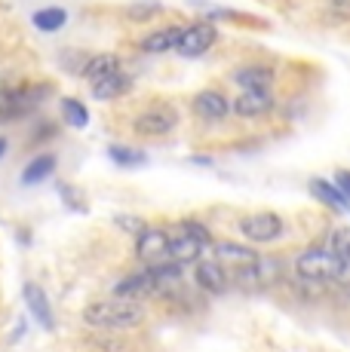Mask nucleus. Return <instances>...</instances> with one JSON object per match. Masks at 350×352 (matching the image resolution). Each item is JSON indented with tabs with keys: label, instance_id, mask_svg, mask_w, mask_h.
<instances>
[{
	"label": "nucleus",
	"instance_id": "14",
	"mask_svg": "<svg viewBox=\"0 0 350 352\" xmlns=\"http://www.w3.org/2000/svg\"><path fill=\"white\" fill-rule=\"evenodd\" d=\"M22 297H25V307H28V313L37 319V324H43L46 331L56 328V319H52V303H50L46 291L40 288L37 282H25V285H22Z\"/></svg>",
	"mask_w": 350,
	"mask_h": 352
},
{
	"label": "nucleus",
	"instance_id": "12",
	"mask_svg": "<svg viewBox=\"0 0 350 352\" xmlns=\"http://www.w3.org/2000/svg\"><path fill=\"white\" fill-rule=\"evenodd\" d=\"M132 86H136L132 74L126 71V67H120V71H114V74H107V77L96 80V83H90V92L96 101H120V98L130 96Z\"/></svg>",
	"mask_w": 350,
	"mask_h": 352
},
{
	"label": "nucleus",
	"instance_id": "15",
	"mask_svg": "<svg viewBox=\"0 0 350 352\" xmlns=\"http://www.w3.org/2000/svg\"><path fill=\"white\" fill-rule=\"evenodd\" d=\"M277 276H280V261H274V257H258L252 267L237 270V276H234V279H237L240 285L258 288V285H271Z\"/></svg>",
	"mask_w": 350,
	"mask_h": 352
},
{
	"label": "nucleus",
	"instance_id": "23",
	"mask_svg": "<svg viewBox=\"0 0 350 352\" xmlns=\"http://www.w3.org/2000/svg\"><path fill=\"white\" fill-rule=\"evenodd\" d=\"M59 113H62V123L71 126V129H86L90 126V111H86V104L80 98L74 96H65L59 101Z\"/></svg>",
	"mask_w": 350,
	"mask_h": 352
},
{
	"label": "nucleus",
	"instance_id": "32",
	"mask_svg": "<svg viewBox=\"0 0 350 352\" xmlns=\"http://www.w3.org/2000/svg\"><path fill=\"white\" fill-rule=\"evenodd\" d=\"M6 153H10V138H6V135H0V160H3Z\"/></svg>",
	"mask_w": 350,
	"mask_h": 352
},
{
	"label": "nucleus",
	"instance_id": "2",
	"mask_svg": "<svg viewBox=\"0 0 350 352\" xmlns=\"http://www.w3.org/2000/svg\"><path fill=\"white\" fill-rule=\"evenodd\" d=\"M83 322L102 331L138 328L145 322V307L141 300H130V297H107V300H96L83 309Z\"/></svg>",
	"mask_w": 350,
	"mask_h": 352
},
{
	"label": "nucleus",
	"instance_id": "19",
	"mask_svg": "<svg viewBox=\"0 0 350 352\" xmlns=\"http://www.w3.org/2000/svg\"><path fill=\"white\" fill-rule=\"evenodd\" d=\"M203 242L200 239H194L191 233H185V230H178L175 236H169V261L175 263H197L200 257H203Z\"/></svg>",
	"mask_w": 350,
	"mask_h": 352
},
{
	"label": "nucleus",
	"instance_id": "5",
	"mask_svg": "<svg viewBox=\"0 0 350 352\" xmlns=\"http://www.w3.org/2000/svg\"><path fill=\"white\" fill-rule=\"evenodd\" d=\"M215 43H218V28H215V22H209V19H197V22L185 25L175 52H178L181 58H203Z\"/></svg>",
	"mask_w": 350,
	"mask_h": 352
},
{
	"label": "nucleus",
	"instance_id": "10",
	"mask_svg": "<svg viewBox=\"0 0 350 352\" xmlns=\"http://www.w3.org/2000/svg\"><path fill=\"white\" fill-rule=\"evenodd\" d=\"M136 257L141 263H160L169 257V233L163 227H141L136 233Z\"/></svg>",
	"mask_w": 350,
	"mask_h": 352
},
{
	"label": "nucleus",
	"instance_id": "24",
	"mask_svg": "<svg viewBox=\"0 0 350 352\" xmlns=\"http://www.w3.org/2000/svg\"><path fill=\"white\" fill-rule=\"evenodd\" d=\"M107 160H111L114 166L136 168V166H145L147 162V153L138 151V147H130V144H111L107 147Z\"/></svg>",
	"mask_w": 350,
	"mask_h": 352
},
{
	"label": "nucleus",
	"instance_id": "6",
	"mask_svg": "<svg viewBox=\"0 0 350 352\" xmlns=\"http://www.w3.org/2000/svg\"><path fill=\"white\" fill-rule=\"evenodd\" d=\"M191 113L200 120V123L218 126V123H225V120H231V98H227L221 89L206 86V89H200L191 96Z\"/></svg>",
	"mask_w": 350,
	"mask_h": 352
},
{
	"label": "nucleus",
	"instance_id": "31",
	"mask_svg": "<svg viewBox=\"0 0 350 352\" xmlns=\"http://www.w3.org/2000/svg\"><path fill=\"white\" fill-rule=\"evenodd\" d=\"M117 224L123 227V230H130V233H138V230L145 227V224H141L138 218H117Z\"/></svg>",
	"mask_w": 350,
	"mask_h": 352
},
{
	"label": "nucleus",
	"instance_id": "8",
	"mask_svg": "<svg viewBox=\"0 0 350 352\" xmlns=\"http://www.w3.org/2000/svg\"><path fill=\"white\" fill-rule=\"evenodd\" d=\"M181 31H185L181 22H166V25H157V28H147L145 34H138L132 43H136V50L145 52V56H163V52H175V46H178V40H181Z\"/></svg>",
	"mask_w": 350,
	"mask_h": 352
},
{
	"label": "nucleus",
	"instance_id": "28",
	"mask_svg": "<svg viewBox=\"0 0 350 352\" xmlns=\"http://www.w3.org/2000/svg\"><path fill=\"white\" fill-rule=\"evenodd\" d=\"M326 12L335 22H350V0H326Z\"/></svg>",
	"mask_w": 350,
	"mask_h": 352
},
{
	"label": "nucleus",
	"instance_id": "21",
	"mask_svg": "<svg viewBox=\"0 0 350 352\" xmlns=\"http://www.w3.org/2000/svg\"><path fill=\"white\" fill-rule=\"evenodd\" d=\"M68 22H71V12L65 10V6H59V3L40 6V10L31 12V25H34L37 31H43V34H56V31H62Z\"/></svg>",
	"mask_w": 350,
	"mask_h": 352
},
{
	"label": "nucleus",
	"instance_id": "11",
	"mask_svg": "<svg viewBox=\"0 0 350 352\" xmlns=\"http://www.w3.org/2000/svg\"><path fill=\"white\" fill-rule=\"evenodd\" d=\"M231 83L237 89H274L277 71L267 62H246V65H237V71L231 74Z\"/></svg>",
	"mask_w": 350,
	"mask_h": 352
},
{
	"label": "nucleus",
	"instance_id": "20",
	"mask_svg": "<svg viewBox=\"0 0 350 352\" xmlns=\"http://www.w3.org/2000/svg\"><path fill=\"white\" fill-rule=\"evenodd\" d=\"M56 166H59L56 153H37V157L22 168L19 181H22V187H37V184H43L46 178H52V175H56Z\"/></svg>",
	"mask_w": 350,
	"mask_h": 352
},
{
	"label": "nucleus",
	"instance_id": "22",
	"mask_svg": "<svg viewBox=\"0 0 350 352\" xmlns=\"http://www.w3.org/2000/svg\"><path fill=\"white\" fill-rule=\"evenodd\" d=\"M157 16H163V3L157 0H132L123 6V19L130 25H151Z\"/></svg>",
	"mask_w": 350,
	"mask_h": 352
},
{
	"label": "nucleus",
	"instance_id": "26",
	"mask_svg": "<svg viewBox=\"0 0 350 352\" xmlns=\"http://www.w3.org/2000/svg\"><path fill=\"white\" fill-rule=\"evenodd\" d=\"M329 248L338 257L350 261V230H335V233L329 236Z\"/></svg>",
	"mask_w": 350,
	"mask_h": 352
},
{
	"label": "nucleus",
	"instance_id": "4",
	"mask_svg": "<svg viewBox=\"0 0 350 352\" xmlns=\"http://www.w3.org/2000/svg\"><path fill=\"white\" fill-rule=\"evenodd\" d=\"M295 273L307 282H332L347 276V261L332 248H307L295 257Z\"/></svg>",
	"mask_w": 350,
	"mask_h": 352
},
{
	"label": "nucleus",
	"instance_id": "1",
	"mask_svg": "<svg viewBox=\"0 0 350 352\" xmlns=\"http://www.w3.org/2000/svg\"><path fill=\"white\" fill-rule=\"evenodd\" d=\"M56 92L52 80H19L12 86H0V123H16L37 113Z\"/></svg>",
	"mask_w": 350,
	"mask_h": 352
},
{
	"label": "nucleus",
	"instance_id": "7",
	"mask_svg": "<svg viewBox=\"0 0 350 352\" xmlns=\"http://www.w3.org/2000/svg\"><path fill=\"white\" fill-rule=\"evenodd\" d=\"M277 107L274 89H240V96L231 101V113L237 120H265Z\"/></svg>",
	"mask_w": 350,
	"mask_h": 352
},
{
	"label": "nucleus",
	"instance_id": "3",
	"mask_svg": "<svg viewBox=\"0 0 350 352\" xmlns=\"http://www.w3.org/2000/svg\"><path fill=\"white\" fill-rule=\"evenodd\" d=\"M181 123V111L175 107V101L169 98H151L138 107L130 117V129L136 138H147V141H160L169 138Z\"/></svg>",
	"mask_w": 350,
	"mask_h": 352
},
{
	"label": "nucleus",
	"instance_id": "17",
	"mask_svg": "<svg viewBox=\"0 0 350 352\" xmlns=\"http://www.w3.org/2000/svg\"><path fill=\"white\" fill-rule=\"evenodd\" d=\"M194 279H197V288H203L206 294H225L227 282H231L227 279V270L218 261H197Z\"/></svg>",
	"mask_w": 350,
	"mask_h": 352
},
{
	"label": "nucleus",
	"instance_id": "25",
	"mask_svg": "<svg viewBox=\"0 0 350 352\" xmlns=\"http://www.w3.org/2000/svg\"><path fill=\"white\" fill-rule=\"evenodd\" d=\"M311 190H313L316 199H322L326 206H332V208H347V196L341 193L335 184H329L326 178H313V181H311Z\"/></svg>",
	"mask_w": 350,
	"mask_h": 352
},
{
	"label": "nucleus",
	"instance_id": "13",
	"mask_svg": "<svg viewBox=\"0 0 350 352\" xmlns=\"http://www.w3.org/2000/svg\"><path fill=\"white\" fill-rule=\"evenodd\" d=\"M157 291H160L157 273H154V267H145V270H138V273H132V276H126V279H120L117 285H114V297H130V300H141V297L157 294Z\"/></svg>",
	"mask_w": 350,
	"mask_h": 352
},
{
	"label": "nucleus",
	"instance_id": "30",
	"mask_svg": "<svg viewBox=\"0 0 350 352\" xmlns=\"http://www.w3.org/2000/svg\"><path fill=\"white\" fill-rule=\"evenodd\" d=\"M335 187L350 199V172L347 168H338V175H335Z\"/></svg>",
	"mask_w": 350,
	"mask_h": 352
},
{
	"label": "nucleus",
	"instance_id": "16",
	"mask_svg": "<svg viewBox=\"0 0 350 352\" xmlns=\"http://www.w3.org/2000/svg\"><path fill=\"white\" fill-rule=\"evenodd\" d=\"M215 261L221 267H234V270H243V267H252L258 261V252L252 245H240V242H215Z\"/></svg>",
	"mask_w": 350,
	"mask_h": 352
},
{
	"label": "nucleus",
	"instance_id": "18",
	"mask_svg": "<svg viewBox=\"0 0 350 352\" xmlns=\"http://www.w3.org/2000/svg\"><path fill=\"white\" fill-rule=\"evenodd\" d=\"M120 67H123V58H120L117 52H90V58L80 67V77H83L86 83H96V80L120 71Z\"/></svg>",
	"mask_w": 350,
	"mask_h": 352
},
{
	"label": "nucleus",
	"instance_id": "29",
	"mask_svg": "<svg viewBox=\"0 0 350 352\" xmlns=\"http://www.w3.org/2000/svg\"><path fill=\"white\" fill-rule=\"evenodd\" d=\"M59 193H62L65 206H71L74 212H86V202H83V199H77V193H74V187H68V184H59Z\"/></svg>",
	"mask_w": 350,
	"mask_h": 352
},
{
	"label": "nucleus",
	"instance_id": "9",
	"mask_svg": "<svg viewBox=\"0 0 350 352\" xmlns=\"http://www.w3.org/2000/svg\"><path fill=\"white\" fill-rule=\"evenodd\" d=\"M240 233L243 239H249L252 245H267V242H277L282 233V218L274 212H255L240 218Z\"/></svg>",
	"mask_w": 350,
	"mask_h": 352
},
{
	"label": "nucleus",
	"instance_id": "27",
	"mask_svg": "<svg viewBox=\"0 0 350 352\" xmlns=\"http://www.w3.org/2000/svg\"><path fill=\"white\" fill-rule=\"evenodd\" d=\"M178 230H185V233H191L194 239H200V242H203V245H209V242H212L209 227H206V224H200V221H181Z\"/></svg>",
	"mask_w": 350,
	"mask_h": 352
}]
</instances>
